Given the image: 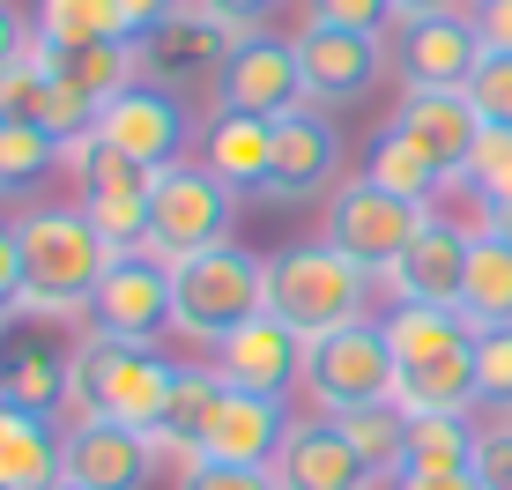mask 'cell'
<instances>
[{
    "label": "cell",
    "mask_w": 512,
    "mask_h": 490,
    "mask_svg": "<svg viewBox=\"0 0 512 490\" xmlns=\"http://www.w3.org/2000/svg\"><path fill=\"white\" fill-rule=\"evenodd\" d=\"M179 364H164L149 342H112V335H82L75 342V387H67V424H127L156 431Z\"/></svg>",
    "instance_id": "obj_1"
},
{
    "label": "cell",
    "mask_w": 512,
    "mask_h": 490,
    "mask_svg": "<svg viewBox=\"0 0 512 490\" xmlns=\"http://www.w3.org/2000/svg\"><path fill=\"white\" fill-rule=\"evenodd\" d=\"M15 245H23V312H45V320H67L82 312L112 268V245L90 231L82 208H30L15 216Z\"/></svg>",
    "instance_id": "obj_2"
},
{
    "label": "cell",
    "mask_w": 512,
    "mask_h": 490,
    "mask_svg": "<svg viewBox=\"0 0 512 490\" xmlns=\"http://www.w3.org/2000/svg\"><path fill=\"white\" fill-rule=\"evenodd\" d=\"M364 290H372V268H357L349 253H334L327 238H305V245L268 253L260 312H275L282 327H297L305 342H320V335H334V327L364 320Z\"/></svg>",
    "instance_id": "obj_3"
},
{
    "label": "cell",
    "mask_w": 512,
    "mask_h": 490,
    "mask_svg": "<svg viewBox=\"0 0 512 490\" xmlns=\"http://www.w3.org/2000/svg\"><path fill=\"white\" fill-rule=\"evenodd\" d=\"M260 290H268V260L245 245H208V253L171 260V327L186 342H231L245 320H260Z\"/></svg>",
    "instance_id": "obj_4"
},
{
    "label": "cell",
    "mask_w": 512,
    "mask_h": 490,
    "mask_svg": "<svg viewBox=\"0 0 512 490\" xmlns=\"http://www.w3.org/2000/svg\"><path fill=\"white\" fill-rule=\"evenodd\" d=\"M394 349H386V327L379 320H357V327H334V335L305 342V394L320 416H349V409H379L394 401Z\"/></svg>",
    "instance_id": "obj_5"
},
{
    "label": "cell",
    "mask_w": 512,
    "mask_h": 490,
    "mask_svg": "<svg viewBox=\"0 0 512 490\" xmlns=\"http://www.w3.org/2000/svg\"><path fill=\"white\" fill-rule=\"evenodd\" d=\"M238 216V186H223L208 164H164L149 179V253L156 260H186L231 238Z\"/></svg>",
    "instance_id": "obj_6"
},
{
    "label": "cell",
    "mask_w": 512,
    "mask_h": 490,
    "mask_svg": "<svg viewBox=\"0 0 512 490\" xmlns=\"http://www.w3.org/2000/svg\"><path fill=\"white\" fill-rule=\"evenodd\" d=\"M423 223H431V208L386 194V186H372V179H349L342 194L327 201V245L349 253L357 268H372V275H386L401 253H409V238L423 231Z\"/></svg>",
    "instance_id": "obj_7"
},
{
    "label": "cell",
    "mask_w": 512,
    "mask_h": 490,
    "mask_svg": "<svg viewBox=\"0 0 512 490\" xmlns=\"http://www.w3.org/2000/svg\"><path fill=\"white\" fill-rule=\"evenodd\" d=\"M90 320H97V335H112V342H149L171 327V260H156V253H119L112 268H104V283L90 297Z\"/></svg>",
    "instance_id": "obj_8"
},
{
    "label": "cell",
    "mask_w": 512,
    "mask_h": 490,
    "mask_svg": "<svg viewBox=\"0 0 512 490\" xmlns=\"http://www.w3.org/2000/svg\"><path fill=\"white\" fill-rule=\"evenodd\" d=\"M97 134L112 149H127L134 164H149V171L186 164V142H193L186 104H179V90H164V82H134V90H119L97 112Z\"/></svg>",
    "instance_id": "obj_9"
},
{
    "label": "cell",
    "mask_w": 512,
    "mask_h": 490,
    "mask_svg": "<svg viewBox=\"0 0 512 490\" xmlns=\"http://www.w3.org/2000/svg\"><path fill=\"white\" fill-rule=\"evenodd\" d=\"M156 439L127 424H67L60 431V483L67 490H149L156 476Z\"/></svg>",
    "instance_id": "obj_10"
},
{
    "label": "cell",
    "mask_w": 512,
    "mask_h": 490,
    "mask_svg": "<svg viewBox=\"0 0 512 490\" xmlns=\"http://www.w3.org/2000/svg\"><path fill=\"white\" fill-rule=\"evenodd\" d=\"M223 112H253V119H290L305 112V67H297V45L282 38H238V52L216 75Z\"/></svg>",
    "instance_id": "obj_11"
},
{
    "label": "cell",
    "mask_w": 512,
    "mask_h": 490,
    "mask_svg": "<svg viewBox=\"0 0 512 490\" xmlns=\"http://www.w3.org/2000/svg\"><path fill=\"white\" fill-rule=\"evenodd\" d=\"M394 67L401 90H468V75L483 67V38H475L468 15H416L394 23Z\"/></svg>",
    "instance_id": "obj_12"
},
{
    "label": "cell",
    "mask_w": 512,
    "mask_h": 490,
    "mask_svg": "<svg viewBox=\"0 0 512 490\" xmlns=\"http://www.w3.org/2000/svg\"><path fill=\"white\" fill-rule=\"evenodd\" d=\"M394 134L416 142L453 186V179H468V156H475V142H483V112L468 104V90H401Z\"/></svg>",
    "instance_id": "obj_13"
},
{
    "label": "cell",
    "mask_w": 512,
    "mask_h": 490,
    "mask_svg": "<svg viewBox=\"0 0 512 490\" xmlns=\"http://www.w3.org/2000/svg\"><path fill=\"white\" fill-rule=\"evenodd\" d=\"M282 439H290V416H282V394H253V387H223L216 401V424L193 461H216V468H275ZM186 461V468H193Z\"/></svg>",
    "instance_id": "obj_14"
},
{
    "label": "cell",
    "mask_w": 512,
    "mask_h": 490,
    "mask_svg": "<svg viewBox=\"0 0 512 490\" xmlns=\"http://www.w3.org/2000/svg\"><path fill=\"white\" fill-rule=\"evenodd\" d=\"M468 245L475 231H453V223H423L409 238V253L386 268V290L394 305H438V312H461V290H468Z\"/></svg>",
    "instance_id": "obj_15"
},
{
    "label": "cell",
    "mask_w": 512,
    "mask_h": 490,
    "mask_svg": "<svg viewBox=\"0 0 512 490\" xmlns=\"http://www.w3.org/2000/svg\"><path fill=\"white\" fill-rule=\"evenodd\" d=\"M141 82H164V90H179V82L193 75H223V60L238 52V30L231 23H216V15H164L156 30H141Z\"/></svg>",
    "instance_id": "obj_16"
},
{
    "label": "cell",
    "mask_w": 512,
    "mask_h": 490,
    "mask_svg": "<svg viewBox=\"0 0 512 490\" xmlns=\"http://www.w3.org/2000/svg\"><path fill=\"white\" fill-rule=\"evenodd\" d=\"M290 45H297V67H305V97H312V104H357V97L379 82V67H386L379 38H364V30L305 23Z\"/></svg>",
    "instance_id": "obj_17"
},
{
    "label": "cell",
    "mask_w": 512,
    "mask_h": 490,
    "mask_svg": "<svg viewBox=\"0 0 512 490\" xmlns=\"http://www.w3.org/2000/svg\"><path fill=\"white\" fill-rule=\"evenodd\" d=\"M268 476H275V490H372V468H364V453L342 439L334 416L290 424V439H282Z\"/></svg>",
    "instance_id": "obj_18"
},
{
    "label": "cell",
    "mask_w": 512,
    "mask_h": 490,
    "mask_svg": "<svg viewBox=\"0 0 512 490\" xmlns=\"http://www.w3.org/2000/svg\"><path fill=\"white\" fill-rule=\"evenodd\" d=\"M334 171H342V134H334L312 104H305V112H290V119H275V164H268V186H260L275 208L320 194Z\"/></svg>",
    "instance_id": "obj_19"
},
{
    "label": "cell",
    "mask_w": 512,
    "mask_h": 490,
    "mask_svg": "<svg viewBox=\"0 0 512 490\" xmlns=\"http://www.w3.org/2000/svg\"><path fill=\"white\" fill-rule=\"evenodd\" d=\"M216 372L231 387H253V394H282V387H305V335L282 327L275 312L245 320L231 342H216Z\"/></svg>",
    "instance_id": "obj_20"
},
{
    "label": "cell",
    "mask_w": 512,
    "mask_h": 490,
    "mask_svg": "<svg viewBox=\"0 0 512 490\" xmlns=\"http://www.w3.org/2000/svg\"><path fill=\"white\" fill-rule=\"evenodd\" d=\"M67 387H75V349H60L52 335H0V401L60 416Z\"/></svg>",
    "instance_id": "obj_21"
},
{
    "label": "cell",
    "mask_w": 512,
    "mask_h": 490,
    "mask_svg": "<svg viewBox=\"0 0 512 490\" xmlns=\"http://www.w3.org/2000/svg\"><path fill=\"white\" fill-rule=\"evenodd\" d=\"M30 60H38L52 82H67L75 97H90L97 112L119 90H134V82H141V45L134 38H112V45H52V38H30Z\"/></svg>",
    "instance_id": "obj_22"
},
{
    "label": "cell",
    "mask_w": 512,
    "mask_h": 490,
    "mask_svg": "<svg viewBox=\"0 0 512 490\" xmlns=\"http://www.w3.org/2000/svg\"><path fill=\"white\" fill-rule=\"evenodd\" d=\"M201 164L216 171L223 186H238V194H260V186H268V164H275V119L216 112L208 134H201Z\"/></svg>",
    "instance_id": "obj_23"
},
{
    "label": "cell",
    "mask_w": 512,
    "mask_h": 490,
    "mask_svg": "<svg viewBox=\"0 0 512 490\" xmlns=\"http://www.w3.org/2000/svg\"><path fill=\"white\" fill-rule=\"evenodd\" d=\"M475 342L468 349H446L431 364H401L394 379V409L401 416H468L475 409Z\"/></svg>",
    "instance_id": "obj_24"
},
{
    "label": "cell",
    "mask_w": 512,
    "mask_h": 490,
    "mask_svg": "<svg viewBox=\"0 0 512 490\" xmlns=\"http://www.w3.org/2000/svg\"><path fill=\"white\" fill-rule=\"evenodd\" d=\"M0 490H60V431L38 409H15L0 424Z\"/></svg>",
    "instance_id": "obj_25"
},
{
    "label": "cell",
    "mask_w": 512,
    "mask_h": 490,
    "mask_svg": "<svg viewBox=\"0 0 512 490\" xmlns=\"http://www.w3.org/2000/svg\"><path fill=\"white\" fill-rule=\"evenodd\" d=\"M223 387L231 379L223 372H193V364H179V387H171V401H164V416H156V453H201V439H208V424H216V401H223Z\"/></svg>",
    "instance_id": "obj_26"
},
{
    "label": "cell",
    "mask_w": 512,
    "mask_h": 490,
    "mask_svg": "<svg viewBox=\"0 0 512 490\" xmlns=\"http://www.w3.org/2000/svg\"><path fill=\"white\" fill-rule=\"evenodd\" d=\"M379 327H386L394 364H431V357H446V349H468L475 342L468 312H438V305H394Z\"/></svg>",
    "instance_id": "obj_27"
},
{
    "label": "cell",
    "mask_w": 512,
    "mask_h": 490,
    "mask_svg": "<svg viewBox=\"0 0 512 490\" xmlns=\"http://www.w3.org/2000/svg\"><path fill=\"white\" fill-rule=\"evenodd\" d=\"M60 164L75 171L82 201H97V194H149V179H156L149 164H134L127 149H112L97 127H90V134H75V142L60 149Z\"/></svg>",
    "instance_id": "obj_28"
},
{
    "label": "cell",
    "mask_w": 512,
    "mask_h": 490,
    "mask_svg": "<svg viewBox=\"0 0 512 490\" xmlns=\"http://www.w3.org/2000/svg\"><path fill=\"white\" fill-rule=\"evenodd\" d=\"M461 312L475 327H512V245L475 231L468 245V290H461Z\"/></svg>",
    "instance_id": "obj_29"
},
{
    "label": "cell",
    "mask_w": 512,
    "mask_h": 490,
    "mask_svg": "<svg viewBox=\"0 0 512 490\" xmlns=\"http://www.w3.org/2000/svg\"><path fill=\"white\" fill-rule=\"evenodd\" d=\"M38 38L52 45H112V38H141L134 15L119 0H38Z\"/></svg>",
    "instance_id": "obj_30"
},
{
    "label": "cell",
    "mask_w": 512,
    "mask_h": 490,
    "mask_svg": "<svg viewBox=\"0 0 512 490\" xmlns=\"http://www.w3.org/2000/svg\"><path fill=\"white\" fill-rule=\"evenodd\" d=\"M364 179L386 186V194H401V201H416V208H431V201H438V186H446V171H438L416 142H401V134L386 127L379 142H372V164H364Z\"/></svg>",
    "instance_id": "obj_31"
},
{
    "label": "cell",
    "mask_w": 512,
    "mask_h": 490,
    "mask_svg": "<svg viewBox=\"0 0 512 490\" xmlns=\"http://www.w3.org/2000/svg\"><path fill=\"white\" fill-rule=\"evenodd\" d=\"M334 424H342V439L364 453L372 476H401V468H409V416H401L394 401H379V409H349V416H334Z\"/></svg>",
    "instance_id": "obj_32"
},
{
    "label": "cell",
    "mask_w": 512,
    "mask_h": 490,
    "mask_svg": "<svg viewBox=\"0 0 512 490\" xmlns=\"http://www.w3.org/2000/svg\"><path fill=\"white\" fill-rule=\"evenodd\" d=\"M475 453V424L468 416H409V468L401 476H453Z\"/></svg>",
    "instance_id": "obj_33"
},
{
    "label": "cell",
    "mask_w": 512,
    "mask_h": 490,
    "mask_svg": "<svg viewBox=\"0 0 512 490\" xmlns=\"http://www.w3.org/2000/svg\"><path fill=\"white\" fill-rule=\"evenodd\" d=\"M52 104H60V82H52L38 60L0 67V127H45L52 134ZM52 142H60V134H52Z\"/></svg>",
    "instance_id": "obj_34"
},
{
    "label": "cell",
    "mask_w": 512,
    "mask_h": 490,
    "mask_svg": "<svg viewBox=\"0 0 512 490\" xmlns=\"http://www.w3.org/2000/svg\"><path fill=\"white\" fill-rule=\"evenodd\" d=\"M82 216L112 253H149V194H97L82 201Z\"/></svg>",
    "instance_id": "obj_35"
},
{
    "label": "cell",
    "mask_w": 512,
    "mask_h": 490,
    "mask_svg": "<svg viewBox=\"0 0 512 490\" xmlns=\"http://www.w3.org/2000/svg\"><path fill=\"white\" fill-rule=\"evenodd\" d=\"M60 149L67 142H52L45 127H0V194H8V186L45 179V171L60 164Z\"/></svg>",
    "instance_id": "obj_36"
},
{
    "label": "cell",
    "mask_w": 512,
    "mask_h": 490,
    "mask_svg": "<svg viewBox=\"0 0 512 490\" xmlns=\"http://www.w3.org/2000/svg\"><path fill=\"white\" fill-rule=\"evenodd\" d=\"M475 394L483 409L512 416V327H475Z\"/></svg>",
    "instance_id": "obj_37"
},
{
    "label": "cell",
    "mask_w": 512,
    "mask_h": 490,
    "mask_svg": "<svg viewBox=\"0 0 512 490\" xmlns=\"http://www.w3.org/2000/svg\"><path fill=\"white\" fill-rule=\"evenodd\" d=\"M468 186H475V201H512V127H483V142H475L468 156Z\"/></svg>",
    "instance_id": "obj_38"
},
{
    "label": "cell",
    "mask_w": 512,
    "mask_h": 490,
    "mask_svg": "<svg viewBox=\"0 0 512 490\" xmlns=\"http://www.w3.org/2000/svg\"><path fill=\"white\" fill-rule=\"evenodd\" d=\"M468 104L483 112V127H512V52H483V67L468 75Z\"/></svg>",
    "instance_id": "obj_39"
},
{
    "label": "cell",
    "mask_w": 512,
    "mask_h": 490,
    "mask_svg": "<svg viewBox=\"0 0 512 490\" xmlns=\"http://www.w3.org/2000/svg\"><path fill=\"white\" fill-rule=\"evenodd\" d=\"M468 476H475V490H512V416H498V424L475 431Z\"/></svg>",
    "instance_id": "obj_40"
},
{
    "label": "cell",
    "mask_w": 512,
    "mask_h": 490,
    "mask_svg": "<svg viewBox=\"0 0 512 490\" xmlns=\"http://www.w3.org/2000/svg\"><path fill=\"white\" fill-rule=\"evenodd\" d=\"M312 23L327 30H364V38H379L386 23H401L394 0H312Z\"/></svg>",
    "instance_id": "obj_41"
},
{
    "label": "cell",
    "mask_w": 512,
    "mask_h": 490,
    "mask_svg": "<svg viewBox=\"0 0 512 490\" xmlns=\"http://www.w3.org/2000/svg\"><path fill=\"white\" fill-rule=\"evenodd\" d=\"M179 490H275V476H268V468H216V461H193L186 476H179Z\"/></svg>",
    "instance_id": "obj_42"
},
{
    "label": "cell",
    "mask_w": 512,
    "mask_h": 490,
    "mask_svg": "<svg viewBox=\"0 0 512 490\" xmlns=\"http://www.w3.org/2000/svg\"><path fill=\"white\" fill-rule=\"evenodd\" d=\"M468 23L483 52H512V0H468Z\"/></svg>",
    "instance_id": "obj_43"
},
{
    "label": "cell",
    "mask_w": 512,
    "mask_h": 490,
    "mask_svg": "<svg viewBox=\"0 0 512 490\" xmlns=\"http://www.w3.org/2000/svg\"><path fill=\"white\" fill-rule=\"evenodd\" d=\"M23 312V245H15V223H0V320Z\"/></svg>",
    "instance_id": "obj_44"
},
{
    "label": "cell",
    "mask_w": 512,
    "mask_h": 490,
    "mask_svg": "<svg viewBox=\"0 0 512 490\" xmlns=\"http://www.w3.org/2000/svg\"><path fill=\"white\" fill-rule=\"evenodd\" d=\"M30 38H38V23H23V15L0 0V67H15V60H30Z\"/></svg>",
    "instance_id": "obj_45"
},
{
    "label": "cell",
    "mask_w": 512,
    "mask_h": 490,
    "mask_svg": "<svg viewBox=\"0 0 512 490\" xmlns=\"http://www.w3.org/2000/svg\"><path fill=\"white\" fill-rule=\"evenodd\" d=\"M186 8H193V15H216V23H231V30H245V23H260L275 0H186Z\"/></svg>",
    "instance_id": "obj_46"
},
{
    "label": "cell",
    "mask_w": 512,
    "mask_h": 490,
    "mask_svg": "<svg viewBox=\"0 0 512 490\" xmlns=\"http://www.w3.org/2000/svg\"><path fill=\"white\" fill-rule=\"evenodd\" d=\"M119 8L134 15V30H156V23H164V15H179L186 0H119Z\"/></svg>",
    "instance_id": "obj_47"
},
{
    "label": "cell",
    "mask_w": 512,
    "mask_h": 490,
    "mask_svg": "<svg viewBox=\"0 0 512 490\" xmlns=\"http://www.w3.org/2000/svg\"><path fill=\"white\" fill-rule=\"evenodd\" d=\"M401 490H475L468 468H453V476H401Z\"/></svg>",
    "instance_id": "obj_48"
},
{
    "label": "cell",
    "mask_w": 512,
    "mask_h": 490,
    "mask_svg": "<svg viewBox=\"0 0 512 490\" xmlns=\"http://www.w3.org/2000/svg\"><path fill=\"white\" fill-rule=\"evenodd\" d=\"M483 231L512 245V201H490V208H483Z\"/></svg>",
    "instance_id": "obj_49"
},
{
    "label": "cell",
    "mask_w": 512,
    "mask_h": 490,
    "mask_svg": "<svg viewBox=\"0 0 512 490\" xmlns=\"http://www.w3.org/2000/svg\"><path fill=\"white\" fill-rule=\"evenodd\" d=\"M401 23H416V15H453V0H394Z\"/></svg>",
    "instance_id": "obj_50"
},
{
    "label": "cell",
    "mask_w": 512,
    "mask_h": 490,
    "mask_svg": "<svg viewBox=\"0 0 512 490\" xmlns=\"http://www.w3.org/2000/svg\"><path fill=\"white\" fill-rule=\"evenodd\" d=\"M0 424H8V401H0Z\"/></svg>",
    "instance_id": "obj_51"
},
{
    "label": "cell",
    "mask_w": 512,
    "mask_h": 490,
    "mask_svg": "<svg viewBox=\"0 0 512 490\" xmlns=\"http://www.w3.org/2000/svg\"><path fill=\"white\" fill-rule=\"evenodd\" d=\"M60 490H67V483H60Z\"/></svg>",
    "instance_id": "obj_52"
}]
</instances>
